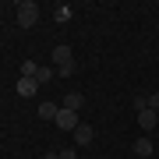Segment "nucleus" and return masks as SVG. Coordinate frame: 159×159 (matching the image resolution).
Returning <instances> with one entry per match:
<instances>
[{
  "mask_svg": "<svg viewBox=\"0 0 159 159\" xmlns=\"http://www.w3.org/2000/svg\"><path fill=\"white\" fill-rule=\"evenodd\" d=\"M53 64H57V74L71 78L74 74V53H71V46H57V50H53Z\"/></svg>",
  "mask_w": 159,
  "mask_h": 159,
  "instance_id": "1",
  "label": "nucleus"
},
{
  "mask_svg": "<svg viewBox=\"0 0 159 159\" xmlns=\"http://www.w3.org/2000/svg\"><path fill=\"white\" fill-rule=\"evenodd\" d=\"M14 18H18V25H21V29H32V25L39 21V4L21 0V4H18V11H14Z\"/></svg>",
  "mask_w": 159,
  "mask_h": 159,
  "instance_id": "2",
  "label": "nucleus"
},
{
  "mask_svg": "<svg viewBox=\"0 0 159 159\" xmlns=\"http://www.w3.org/2000/svg\"><path fill=\"white\" fill-rule=\"evenodd\" d=\"M53 124H57L60 131H74V127H78V113H74V110H64V106H60V113H57V120H53Z\"/></svg>",
  "mask_w": 159,
  "mask_h": 159,
  "instance_id": "3",
  "label": "nucleus"
},
{
  "mask_svg": "<svg viewBox=\"0 0 159 159\" xmlns=\"http://www.w3.org/2000/svg\"><path fill=\"white\" fill-rule=\"evenodd\" d=\"M131 152H134L138 159H152V142H148V134H142L134 145H131Z\"/></svg>",
  "mask_w": 159,
  "mask_h": 159,
  "instance_id": "4",
  "label": "nucleus"
},
{
  "mask_svg": "<svg viewBox=\"0 0 159 159\" xmlns=\"http://www.w3.org/2000/svg\"><path fill=\"white\" fill-rule=\"evenodd\" d=\"M92 138H96V131L89 124H78L74 127V145H92Z\"/></svg>",
  "mask_w": 159,
  "mask_h": 159,
  "instance_id": "5",
  "label": "nucleus"
},
{
  "mask_svg": "<svg viewBox=\"0 0 159 159\" xmlns=\"http://www.w3.org/2000/svg\"><path fill=\"white\" fill-rule=\"evenodd\" d=\"M159 124V113H156V110H142V113H138V127H142V131H152Z\"/></svg>",
  "mask_w": 159,
  "mask_h": 159,
  "instance_id": "6",
  "label": "nucleus"
},
{
  "mask_svg": "<svg viewBox=\"0 0 159 159\" xmlns=\"http://www.w3.org/2000/svg\"><path fill=\"white\" fill-rule=\"evenodd\" d=\"M64 110H74V113H78L81 106H85V96H78V92H67V96H64V102H60Z\"/></svg>",
  "mask_w": 159,
  "mask_h": 159,
  "instance_id": "7",
  "label": "nucleus"
},
{
  "mask_svg": "<svg viewBox=\"0 0 159 159\" xmlns=\"http://www.w3.org/2000/svg\"><path fill=\"white\" fill-rule=\"evenodd\" d=\"M35 92H39V85H35V78H18V96H35Z\"/></svg>",
  "mask_w": 159,
  "mask_h": 159,
  "instance_id": "8",
  "label": "nucleus"
},
{
  "mask_svg": "<svg viewBox=\"0 0 159 159\" xmlns=\"http://www.w3.org/2000/svg\"><path fill=\"white\" fill-rule=\"evenodd\" d=\"M57 113H60V106H57V102H50V99L39 102V117H43V120H57Z\"/></svg>",
  "mask_w": 159,
  "mask_h": 159,
  "instance_id": "9",
  "label": "nucleus"
},
{
  "mask_svg": "<svg viewBox=\"0 0 159 159\" xmlns=\"http://www.w3.org/2000/svg\"><path fill=\"white\" fill-rule=\"evenodd\" d=\"M53 74H57L53 67H39V71H35V85H46V81H53Z\"/></svg>",
  "mask_w": 159,
  "mask_h": 159,
  "instance_id": "10",
  "label": "nucleus"
},
{
  "mask_svg": "<svg viewBox=\"0 0 159 159\" xmlns=\"http://www.w3.org/2000/svg\"><path fill=\"white\" fill-rule=\"evenodd\" d=\"M53 18H57V21H67V18H71V7L67 4H57V7H53Z\"/></svg>",
  "mask_w": 159,
  "mask_h": 159,
  "instance_id": "11",
  "label": "nucleus"
},
{
  "mask_svg": "<svg viewBox=\"0 0 159 159\" xmlns=\"http://www.w3.org/2000/svg\"><path fill=\"white\" fill-rule=\"evenodd\" d=\"M35 71H39L35 60H25V64H21V78H35Z\"/></svg>",
  "mask_w": 159,
  "mask_h": 159,
  "instance_id": "12",
  "label": "nucleus"
},
{
  "mask_svg": "<svg viewBox=\"0 0 159 159\" xmlns=\"http://www.w3.org/2000/svg\"><path fill=\"white\" fill-rule=\"evenodd\" d=\"M131 106H134V113L148 110V96H131Z\"/></svg>",
  "mask_w": 159,
  "mask_h": 159,
  "instance_id": "13",
  "label": "nucleus"
},
{
  "mask_svg": "<svg viewBox=\"0 0 159 159\" xmlns=\"http://www.w3.org/2000/svg\"><path fill=\"white\" fill-rule=\"evenodd\" d=\"M57 156H60V159H78V152H74V148H57Z\"/></svg>",
  "mask_w": 159,
  "mask_h": 159,
  "instance_id": "14",
  "label": "nucleus"
},
{
  "mask_svg": "<svg viewBox=\"0 0 159 159\" xmlns=\"http://www.w3.org/2000/svg\"><path fill=\"white\" fill-rule=\"evenodd\" d=\"M148 110H156V113H159V92H152V96H148Z\"/></svg>",
  "mask_w": 159,
  "mask_h": 159,
  "instance_id": "15",
  "label": "nucleus"
}]
</instances>
